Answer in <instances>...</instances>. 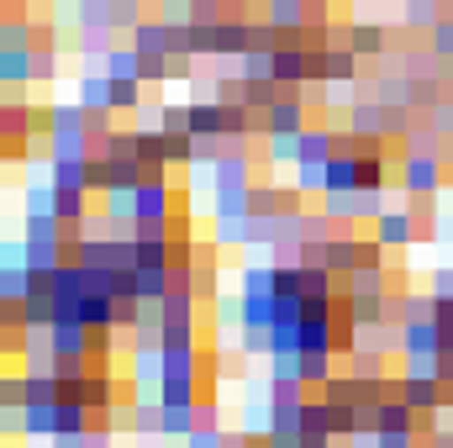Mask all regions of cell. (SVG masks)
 Listing matches in <instances>:
<instances>
[{
    "instance_id": "6da1fadb",
    "label": "cell",
    "mask_w": 453,
    "mask_h": 448,
    "mask_svg": "<svg viewBox=\"0 0 453 448\" xmlns=\"http://www.w3.org/2000/svg\"><path fill=\"white\" fill-rule=\"evenodd\" d=\"M449 158H438V153H406L401 158V196L406 201H438L443 196V185H449Z\"/></svg>"
},
{
    "instance_id": "7a4b0ae2",
    "label": "cell",
    "mask_w": 453,
    "mask_h": 448,
    "mask_svg": "<svg viewBox=\"0 0 453 448\" xmlns=\"http://www.w3.org/2000/svg\"><path fill=\"white\" fill-rule=\"evenodd\" d=\"M422 227H427V222H422L417 201H401V206H385V212H380V222L369 227V232H374L390 253H411V248L422 243Z\"/></svg>"
},
{
    "instance_id": "3957f363",
    "label": "cell",
    "mask_w": 453,
    "mask_h": 448,
    "mask_svg": "<svg viewBox=\"0 0 453 448\" xmlns=\"http://www.w3.org/2000/svg\"><path fill=\"white\" fill-rule=\"evenodd\" d=\"M306 127H311V106H306L301 85H280V101L264 112V132H269V137H296V132H306Z\"/></svg>"
},
{
    "instance_id": "277c9868",
    "label": "cell",
    "mask_w": 453,
    "mask_h": 448,
    "mask_svg": "<svg viewBox=\"0 0 453 448\" xmlns=\"http://www.w3.org/2000/svg\"><path fill=\"white\" fill-rule=\"evenodd\" d=\"M74 101H80L90 116H96V112H116V106H111V101H116V80L106 74V69H85V74H80V85H74Z\"/></svg>"
},
{
    "instance_id": "5b68a950",
    "label": "cell",
    "mask_w": 453,
    "mask_h": 448,
    "mask_svg": "<svg viewBox=\"0 0 453 448\" xmlns=\"http://www.w3.org/2000/svg\"><path fill=\"white\" fill-rule=\"evenodd\" d=\"M274 80L280 85H306L311 80V48L306 42H280L274 48Z\"/></svg>"
},
{
    "instance_id": "8992f818",
    "label": "cell",
    "mask_w": 453,
    "mask_h": 448,
    "mask_svg": "<svg viewBox=\"0 0 453 448\" xmlns=\"http://www.w3.org/2000/svg\"><path fill=\"white\" fill-rule=\"evenodd\" d=\"M132 380H137V390H153L158 396V385H164V348H153V343H132Z\"/></svg>"
},
{
    "instance_id": "52a82bcc",
    "label": "cell",
    "mask_w": 453,
    "mask_h": 448,
    "mask_svg": "<svg viewBox=\"0 0 453 448\" xmlns=\"http://www.w3.org/2000/svg\"><path fill=\"white\" fill-rule=\"evenodd\" d=\"M42 169H48L53 190H90V158H69V153H53Z\"/></svg>"
},
{
    "instance_id": "ba28073f",
    "label": "cell",
    "mask_w": 453,
    "mask_h": 448,
    "mask_svg": "<svg viewBox=\"0 0 453 448\" xmlns=\"http://www.w3.org/2000/svg\"><path fill=\"white\" fill-rule=\"evenodd\" d=\"M127 42H132L137 53H169V21L158 16V5L132 27V37H127Z\"/></svg>"
},
{
    "instance_id": "9c48e42d",
    "label": "cell",
    "mask_w": 453,
    "mask_h": 448,
    "mask_svg": "<svg viewBox=\"0 0 453 448\" xmlns=\"http://www.w3.org/2000/svg\"><path fill=\"white\" fill-rule=\"evenodd\" d=\"M338 369H342V359L333 348H306V353H301V380H306V390H322Z\"/></svg>"
},
{
    "instance_id": "30bf717a",
    "label": "cell",
    "mask_w": 453,
    "mask_h": 448,
    "mask_svg": "<svg viewBox=\"0 0 453 448\" xmlns=\"http://www.w3.org/2000/svg\"><path fill=\"white\" fill-rule=\"evenodd\" d=\"M211 237L222 243V253L248 248V212H211Z\"/></svg>"
},
{
    "instance_id": "8fae6325",
    "label": "cell",
    "mask_w": 453,
    "mask_h": 448,
    "mask_svg": "<svg viewBox=\"0 0 453 448\" xmlns=\"http://www.w3.org/2000/svg\"><path fill=\"white\" fill-rule=\"evenodd\" d=\"M390 290V264H364L342 274V296H385Z\"/></svg>"
},
{
    "instance_id": "7c38bea8",
    "label": "cell",
    "mask_w": 453,
    "mask_h": 448,
    "mask_svg": "<svg viewBox=\"0 0 453 448\" xmlns=\"http://www.w3.org/2000/svg\"><path fill=\"white\" fill-rule=\"evenodd\" d=\"M342 369H348L353 380H385V375H390V353L353 348V353H342Z\"/></svg>"
},
{
    "instance_id": "4fadbf2b",
    "label": "cell",
    "mask_w": 453,
    "mask_h": 448,
    "mask_svg": "<svg viewBox=\"0 0 453 448\" xmlns=\"http://www.w3.org/2000/svg\"><path fill=\"white\" fill-rule=\"evenodd\" d=\"M374 422H380V433H401V428H417V406H411L406 396H385V401L374 406Z\"/></svg>"
},
{
    "instance_id": "5bb4252c",
    "label": "cell",
    "mask_w": 453,
    "mask_h": 448,
    "mask_svg": "<svg viewBox=\"0 0 453 448\" xmlns=\"http://www.w3.org/2000/svg\"><path fill=\"white\" fill-rule=\"evenodd\" d=\"M80 322H85L90 333H106V328H116V296H106V290H90V296L80 301Z\"/></svg>"
},
{
    "instance_id": "9a60e30c",
    "label": "cell",
    "mask_w": 453,
    "mask_h": 448,
    "mask_svg": "<svg viewBox=\"0 0 453 448\" xmlns=\"http://www.w3.org/2000/svg\"><path fill=\"white\" fill-rule=\"evenodd\" d=\"M390 196H395V190H348V217L364 222V227H374L380 212L390 206Z\"/></svg>"
},
{
    "instance_id": "2e32d148",
    "label": "cell",
    "mask_w": 453,
    "mask_h": 448,
    "mask_svg": "<svg viewBox=\"0 0 453 448\" xmlns=\"http://www.w3.org/2000/svg\"><path fill=\"white\" fill-rule=\"evenodd\" d=\"M48 337H53V353H90L96 348V333L85 322H53Z\"/></svg>"
},
{
    "instance_id": "e0dca14e",
    "label": "cell",
    "mask_w": 453,
    "mask_h": 448,
    "mask_svg": "<svg viewBox=\"0 0 453 448\" xmlns=\"http://www.w3.org/2000/svg\"><path fill=\"white\" fill-rule=\"evenodd\" d=\"M406 353H438V322L422 317V322H401V359Z\"/></svg>"
},
{
    "instance_id": "ac0fdd59",
    "label": "cell",
    "mask_w": 453,
    "mask_h": 448,
    "mask_svg": "<svg viewBox=\"0 0 453 448\" xmlns=\"http://www.w3.org/2000/svg\"><path fill=\"white\" fill-rule=\"evenodd\" d=\"M401 396H406L417 412H438L443 385H438V380H427V375H401Z\"/></svg>"
},
{
    "instance_id": "d6986e66",
    "label": "cell",
    "mask_w": 453,
    "mask_h": 448,
    "mask_svg": "<svg viewBox=\"0 0 453 448\" xmlns=\"http://www.w3.org/2000/svg\"><path fill=\"white\" fill-rule=\"evenodd\" d=\"M0 48H37V16H5L0 21Z\"/></svg>"
},
{
    "instance_id": "ffe728a7",
    "label": "cell",
    "mask_w": 453,
    "mask_h": 448,
    "mask_svg": "<svg viewBox=\"0 0 453 448\" xmlns=\"http://www.w3.org/2000/svg\"><path fill=\"white\" fill-rule=\"evenodd\" d=\"M264 16H269L280 32H301V27H306V0H269Z\"/></svg>"
},
{
    "instance_id": "44dd1931",
    "label": "cell",
    "mask_w": 453,
    "mask_h": 448,
    "mask_svg": "<svg viewBox=\"0 0 453 448\" xmlns=\"http://www.w3.org/2000/svg\"><path fill=\"white\" fill-rule=\"evenodd\" d=\"M406 11H401V27L406 32H433V21H438V0H401Z\"/></svg>"
},
{
    "instance_id": "7402d4cb",
    "label": "cell",
    "mask_w": 453,
    "mask_h": 448,
    "mask_svg": "<svg viewBox=\"0 0 453 448\" xmlns=\"http://www.w3.org/2000/svg\"><path fill=\"white\" fill-rule=\"evenodd\" d=\"M242 328H274V296H242Z\"/></svg>"
},
{
    "instance_id": "603a6c76",
    "label": "cell",
    "mask_w": 453,
    "mask_h": 448,
    "mask_svg": "<svg viewBox=\"0 0 453 448\" xmlns=\"http://www.w3.org/2000/svg\"><path fill=\"white\" fill-rule=\"evenodd\" d=\"M58 401H48V406H27V438H53L58 433V412H53Z\"/></svg>"
},
{
    "instance_id": "cb8c5ba5",
    "label": "cell",
    "mask_w": 453,
    "mask_h": 448,
    "mask_svg": "<svg viewBox=\"0 0 453 448\" xmlns=\"http://www.w3.org/2000/svg\"><path fill=\"white\" fill-rule=\"evenodd\" d=\"M196 433V406H164V438H190Z\"/></svg>"
},
{
    "instance_id": "d4e9b609",
    "label": "cell",
    "mask_w": 453,
    "mask_h": 448,
    "mask_svg": "<svg viewBox=\"0 0 453 448\" xmlns=\"http://www.w3.org/2000/svg\"><path fill=\"white\" fill-rule=\"evenodd\" d=\"M106 74H111V80H142V74H137V48H132V42L106 53Z\"/></svg>"
},
{
    "instance_id": "484cf974",
    "label": "cell",
    "mask_w": 453,
    "mask_h": 448,
    "mask_svg": "<svg viewBox=\"0 0 453 448\" xmlns=\"http://www.w3.org/2000/svg\"><path fill=\"white\" fill-rule=\"evenodd\" d=\"M142 85H169V53H137Z\"/></svg>"
},
{
    "instance_id": "4316f807",
    "label": "cell",
    "mask_w": 453,
    "mask_h": 448,
    "mask_svg": "<svg viewBox=\"0 0 453 448\" xmlns=\"http://www.w3.org/2000/svg\"><path fill=\"white\" fill-rule=\"evenodd\" d=\"M242 80H274V53L248 48V53H242Z\"/></svg>"
},
{
    "instance_id": "83f0119b",
    "label": "cell",
    "mask_w": 453,
    "mask_h": 448,
    "mask_svg": "<svg viewBox=\"0 0 453 448\" xmlns=\"http://www.w3.org/2000/svg\"><path fill=\"white\" fill-rule=\"evenodd\" d=\"M264 164L269 169H280V164L296 169V137H264Z\"/></svg>"
},
{
    "instance_id": "f1b7e54d",
    "label": "cell",
    "mask_w": 453,
    "mask_h": 448,
    "mask_svg": "<svg viewBox=\"0 0 453 448\" xmlns=\"http://www.w3.org/2000/svg\"><path fill=\"white\" fill-rule=\"evenodd\" d=\"M296 185L306 196H327V164H296Z\"/></svg>"
},
{
    "instance_id": "f546056e",
    "label": "cell",
    "mask_w": 453,
    "mask_h": 448,
    "mask_svg": "<svg viewBox=\"0 0 453 448\" xmlns=\"http://www.w3.org/2000/svg\"><path fill=\"white\" fill-rule=\"evenodd\" d=\"M280 101V80H248V106L253 112H269Z\"/></svg>"
},
{
    "instance_id": "4dcf8cb0",
    "label": "cell",
    "mask_w": 453,
    "mask_h": 448,
    "mask_svg": "<svg viewBox=\"0 0 453 448\" xmlns=\"http://www.w3.org/2000/svg\"><path fill=\"white\" fill-rule=\"evenodd\" d=\"M306 348H333V322H311V317H306V322H301V353H306ZM333 353H338V348H333Z\"/></svg>"
},
{
    "instance_id": "1f68e13d",
    "label": "cell",
    "mask_w": 453,
    "mask_h": 448,
    "mask_svg": "<svg viewBox=\"0 0 453 448\" xmlns=\"http://www.w3.org/2000/svg\"><path fill=\"white\" fill-rule=\"evenodd\" d=\"M164 132H196L190 127V101L180 106V101H164Z\"/></svg>"
},
{
    "instance_id": "d6a6232c",
    "label": "cell",
    "mask_w": 453,
    "mask_h": 448,
    "mask_svg": "<svg viewBox=\"0 0 453 448\" xmlns=\"http://www.w3.org/2000/svg\"><path fill=\"white\" fill-rule=\"evenodd\" d=\"M180 448H226V428H196L190 438H180Z\"/></svg>"
},
{
    "instance_id": "836d02e7",
    "label": "cell",
    "mask_w": 453,
    "mask_h": 448,
    "mask_svg": "<svg viewBox=\"0 0 453 448\" xmlns=\"http://www.w3.org/2000/svg\"><path fill=\"white\" fill-rule=\"evenodd\" d=\"M0 433H5V438H11V433L27 438V406H0Z\"/></svg>"
},
{
    "instance_id": "e575fe53",
    "label": "cell",
    "mask_w": 453,
    "mask_h": 448,
    "mask_svg": "<svg viewBox=\"0 0 453 448\" xmlns=\"http://www.w3.org/2000/svg\"><path fill=\"white\" fill-rule=\"evenodd\" d=\"M427 290H433V296H453V264H433Z\"/></svg>"
},
{
    "instance_id": "d590c367",
    "label": "cell",
    "mask_w": 453,
    "mask_h": 448,
    "mask_svg": "<svg viewBox=\"0 0 453 448\" xmlns=\"http://www.w3.org/2000/svg\"><path fill=\"white\" fill-rule=\"evenodd\" d=\"M269 448H301V428H269Z\"/></svg>"
},
{
    "instance_id": "8d00e7d4",
    "label": "cell",
    "mask_w": 453,
    "mask_h": 448,
    "mask_svg": "<svg viewBox=\"0 0 453 448\" xmlns=\"http://www.w3.org/2000/svg\"><path fill=\"white\" fill-rule=\"evenodd\" d=\"M48 448H90V433H53Z\"/></svg>"
},
{
    "instance_id": "74e56055",
    "label": "cell",
    "mask_w": 453,
    "mask_h": 448,
    "mask_svg": "<svg viewBox=\"0 0 453 448\" xmlns=\"http://www.w3.org/2000/svg\"><path fill=\"white\" fill-rule=\"evenodd\" d=\"M90 196H106V158H90Z\"/></svg>"
},
{
    "instance_id": "f35d334b",
    "label": "cell",
    "mask_w": 453,
    "mask_h": 448,
    "mask_svg": "<svg viewBox=\"0 0 453 448\" xmlns=\"http://www.w3.org/2000/svg\"><path fill=\"white\" fill-rule=\"evenodd\" d=\"M90 448H116V428L96 422V428H90Z\"/></svg>"
},
{
    "instance_id": "ab89813d",
    "label": "cell",
    "mask_w": 453,
    "mask_h": 448,
    "mask_svg": "<svg viewBox=\"0 0 453 448\" xmlns=\"http://www.w3.org/2000/svg\"><path fill=\"white\" fill-rule=\"evenodd\" d=\"M48 5H58V11H74V5H80V0H48Z\"/></svg>"
},
{
    "instance_id": "60d3db41",
    "label": "cell",
    "mask_w": 453,
    "mask_h": 448,
    "mask_svg": "<svg viewBox=\"0 0 453 448\" xmlns=\"http://www.w3.org/2000/svg\"><path fill=\"white\" fill-rule=\"evenodd\" d=\"M338 5H342V0H338Z\"/></svg>"
}]
</instances>
